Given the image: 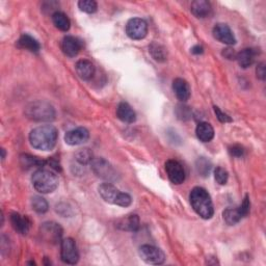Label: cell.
Listing matches in <instances>:
<instances>
[{"label": "cell", "instance_id": "30", "mask_svg": "<svg viewBox=\"0 0 266 266\" xmlns=\"http://www.w3.org/2000/svg\"><path fill=\"white\" fill-rule=\"evenodd\" d=\"M75 159L81 166H86L88 163H90L93 160V153L89 149H81L75 154Z\"/></svg>", "mask_w": 266, "mask_h": 266}, {"label": "cell", "instance_id": "31", "mask_svg": "<svg viewBox=\"0 0 266 266\" xmlns=\"http://www.w3.org/2000/svg\"><path fill=\"white\" fill-rule=\"evenodd\" d=\"M78 6L80 11H83L87 14H94L97 12L98 4L94 0H80L78 2Z\"/></svg>", "mask_w": 266, "mask_h": 266}, {"label": "cell", "instance_id": "12", "mask_svg": "<svg viewBox=\"0 0 266 266\" xmlns=\"http://www.w3.org/2000/svg\"><path fill=\"white\" fill-rule=\"evenodd\" d=\"M89 138V132L85 127H78L76 129L70 130L66 133L65 141L70 146H78L85 144Z\"/></svg>", "mask_w": 266, "mask_h": 266}, {"label": "cell", "instance_id": "23", "mask_svg": "<svg viewBox=\"0 0 266 266\" xmlns=\"http://www.w3.org/2000/svg\"><path fill=\"white\" fill-rule=\"evenodd\" d=\"M256 54L257 53H256V51L254 49L247 48V49H243L242 51H240L239 53H237L236 59H237L238 64L241 68L247 69L254 64Z\"/></svg>", "mask_w": 266, "mask_h": 266}, {"label": "cell", "instance_id": "38", "mask_svg": "<svg viewBox=\"0 0 266 266\" xmlns=\"http://www.w3.org/2000/svg\"><path fill=\"white\" fill-rule=\"evenodd\" d=\"M1 153H2L1 158H2V160H4V158H5V150L4 149H1Z\"/></svg>", "mask_w": 266, "mask_h": 266}, {"label": "cell", "instance_id": "15", "mask_svg": "<svg viewBox=\"0 0 266 266\" xmlns=\"http://www.w3.org/2000/svg\"><path fill=\"white\" fill-rule=\"evenodd\" d=\"M75 70L77 75L83 80H90L95 75V67L88 59H80L76 63Z\"/></svg>", "mask_w": 266, "mask_h": 266}, {"label": "cell", "instance_id": "11", "mask_svg": "<svg viewBox=\"0 0 266 266\" xmlns=\"http://www.w3.org/2000/svg\"><path fill=\"white\" fill-rule=\"evenodd\" d=\"M166 172L170 181L176 185L183 183L185 180V172H184L181 163L177 160L170 159L166 162Z\"/></svg>", "mask_w": 266, "mask_h": 266}, {"label": "cell", "instance_id": "22", "mask_svg": "<svg viewBox=\"0 0 266 266\" xmlns=\"http://www.w3.org/2000/svg\"><path fill=\"white\" fill-rule=\"evenodd\" d=\"M196 133L197 137L203 142H208L214 137V129L207 122L199 123L196 129Z\"/></svg>", "mask_w": 266, "mask_h": 266}, {"label": "cell", "instance_id": "20", "mask_svg": "<svg viewBox=\"0 0 266 266\" xmlns=\"http://www.w3.org/2000/svg\"><path fill=\"white\" fill-rule=\"evenodd\" d=\"M117 226L121 230L136 232L139 229V218L136 214H131V216H127L119 220Z\"/></svg>", "mask_w": 266, "mask_h": 266}, {"label": "cell", "instance_id": "33", "mask_svg": "<svg viewBox=\"0 0 266 266\" xmlns=\"http://www.w3.org/2000/svg\"><path fill=\"white\" fill-rule=\"evenodd\" d=\"M229 153L232 157L240 158L244 155V149L239 145H234L229 148Z\"/></svg>", "mask_w": 266, "mask_h": 266}, {"label": "cell", "instance_id": "29", "mask_svg": "<svg viewBox=\"0 0 266 266\" xmlns=\"http://www.w3.org/2000/svg\"><path fill=\"white\" fill-rule=\"evenodd\" d=\"M32 207L37 213H40V214L47 212L49 208L48 202L44 198L39 197V196H36L32 199Z\"/></svg>", "mask_w": 266, "mask_h": 266}, {"label": "cell", "instance_id": "35", "mask_svg": "<svg viewBox=\"0 0 266 266\" xmlns=\"http://www.w3.org/2000/svg\"><path fill=\"white\" fill-rule=\"evenodd\" d=\"M256 74H257V78H259L261 80H265L266 73H265V64L264 63H260L257 66V69H256Z\"/></svg>", "mask_w": 266, "mask_h": 266}, {"label": "cell", "instance_id": "24", "mask_svg": "<svg viewBox=\"0 0 266 266\" xmlns=\"http://www.w3.org/2000/svg\"><path fill=\"white\" fill-rule=\"evenodd\" d=\"M20 163H21V166L28 170L32 168H37V167H43L45 165H47L46 160H42L39 159L38 157H35L33 155L29 154H22L20 156Z\"/></svg>", "mask_w": 266, "mask_h": 266}, {"label": "cell", "instance_id": "19", "mask_svg": "<svg viewBox=\"0 0 266 266\" xmlns=\"http://www.w3.org/2000/svg\"><path fill=\"white\" fill-rule=\"evenodd\" d=\"M117 116L124 123H134L136 120L135 111L126 102H121L119 104L117 108Z\"/></svg>", "mask_w": 266, "mask_h": 266}, {"label": "cell", "instance_id": "10", "mask_svg": "<svg viewBox=\"0 0 266 266\" xmlns=\"http://www.w3.org/2000/svg\"><path fill=\"white\" fill-rule=\"evenodd\" d=\"M126 34L132 40H142L148 34V24L144 19H130L126 25Z\"/></svg>", "mask_w": 266, "mask_h": 266}, {"label": "cell", "instance_id": "1", "mask_svg": "<svg viewBox=\"0 0 266 266\" xmlns=\"http://www.w3.org/2000/svg\"><path fill=\"white\" fill-rule=\"evenodd\" d=\"M58 132L52 125H42L29 133V142L33 148L41 151L52 150L57 141Z\"/></svg>", "mask_w": 266, "mask_h": 266}, {"label": "cell", "instance_id": "32", "mask_svg": "<svg viewBox=\"0 0 266 266\" xmlns=\"http://www.w3.org/2000/svg\"><path fill=\"white\" fill-rule=\"evenodd\" d=\"M214 178H216V181L219 184H221V185H224V184L228 182L229 174L224 169L218 167L216 170H214Z\"/></svg>", "mask_w": 266, "mask_h": 266}, {"label": "cell", "instance_id": "3", "mask_svg": "<svg viewBox=\"0 0 266 266\" xmlns=\"http://www.w3.org/2000/svg\"><path fill=\"white\" fill-rule=\"evenodd\" d=\"M34 188L40 193H51L58 187V177L53 170L39 169L32 177Z\"/></svg>", "mask_w": 266, "mask_h": 266}, {"label": "cell", "instance_id": "8", "mask_svg": "<svg viewBox=\"0 0 266 266\" xmlns=\"http://www.w3.org/2000/svg\"><path fill=\"white\" fill-rule=\"evenodd\" d=\"M60 258L66 264L74 265L79 260V253L74 239L66 238L61 241Z\"/></svg>", "mask_w": 266, "mask_h": 266}, {"label": "cell", "instance_id": "18", "mask_svg": "<svg viewBox=\"0 0 266 266\" xmlns=\"http://www.w3.org/2000/svg\"><path fill=\"white\" fill-rule=\"evenodd\" d=\"M192 15L197 18H206L211 13V4L206 0H196L190 5Z\"/></svg>", "mask_w": 266, "mask_h": 266}, {"label": "cell", "instance_id": "25", "mask_svg": "<svg viewBox=\"0 0 266 266\" xmlns=\"http://www.w3.org/2000/svg\"><path fill=\"white\" fill-rule=\"evenodd\" d=\"M52 22L56 28H58L61 32H68L71 26L70 19L68 16L63 12H55L52 15Z\"/></svg>", "mask_w": 266, "mask_h": 266}, {"label": "cell", "instance_id": "26", "mask_svg": "<svg viewBox=\"0 0 266 266\" xmlns=\"http://www.w3.org/2000/svg\"><path fill=\"white\" fill-rule=\"evenodd\" d=\"M223 221L227 222L229 226H233L240 222L241 219H243V216L241 214L239 208L233 209V208H227L222 213Z\"/></svg>", "mask_w": 266, "mask_h": 266}, {"label": "cell", "instance_id": "14", "mask_svg": "<svg viewBox=\"0 0 266 266\" xmlns=\"http://www.w3.org/2000/svg\"><path fill=\"white\" fill-rule=\"evenodd\" d=\"M83 48V42L73 36H67L61 41V50L65 55L69 57H75Z\"/></svg>", "mask_w": 266, "mask_h": 266}, {"label": "cell", "instance_id": "13", "mask_svg": "<svg viewBox=\"0 0 266 266\" xmlns=\"http://www.w3.org/2000/svg\"><path fill=\"white\" fill-rule=\"evenodd\" d=\"M213 37L216 38L221 43L226 45H234L236 43V39H235L233 32L231 28L223 23H219L213 27Z\"/></svg>", "mask_w": 266, "mask_h": 266}, {"label": "cell", "instance_id": "2", "mask_svg": "<svg viewBox=\"0 0 266 266\" xmlns=\"http://www.w3.org/2000/svg\"><path fill=\"white\" fill-rule=\"evenodd\" d=\"M189 200L191 207L204 220H210L214 214L213 203L208 191L203 187H194L190 194Z\"/></svg>", "mask_w": 266, "mask_h": 266}, {"label": "cell", "instance_id": "9", "mask_svg": "<svg viewBox=\"0 0 266 266\" xmlns=\"http://www.w3.org/2000/svg\"><path fill=\"white\" fill-rule=\"evenodd\" d=\"M40 233L46 242L56 244L60 241L61 236H63V229L58 223L54 222H44L41 226Z\"/></svg>", "mask_w": 266, "mask_h": 266}, {"label": "cell", "instance_id": "7", "mask_svg": "<svg viewBox=\"0 0 266 266\" xmlns=\"http://www.w3.org/2000/svg\"><path fill=\"white\" fill-rule=\"evenodd\" d=\"M139 257L151 265H160L166 261V255L160 249L150 244L141 245L138 250Z\"/></svg>", "mask_w": 266, "mask_h": 266}, {"label": "cell", "instance_id": "5", "mask_svg": "<svg viewBox=\"0 0 266 266\" xmlns=\"http://www.w3.org/2000/svg\"><path fill=\"white\" fill-rule=\"evenodd\" d=\"M98 191L101 198L109 204H114V205L121 207H128L132 203V199L128 193L120 191L110 182L102 183L98 187Z\"/></svg>", "mask_w": 266, "mask_h": 266}, {"label": "cell", "instance_id": "21", "mask_svg": "<svg viewBox=\"0 0 266 266\" xmlns=\"http://www.w3.org/2000/svg\"><path fill=\"white\" fill-rule=\"evenodd\" d=\"M17 44H18L19 48L26 49V50L30 51V52H35V53H38L41 49V45L38 41L35 38H33L32 36L26 35V34L20 37Z\"/></svg>", "mask_w": 266, "mask_h": 266}, {"label": "cell", "instance_id": "17", "mask_svg": "<svg viewBox=\"0 0 266 266\" xmlns=\"http://www.w3.org/2000/svg\"><path fill=\"white\" fill-rule=\"evenodd\" d=\"M173 89L175 91L176 97L182 101L185 102L190 97V88L186 80L182 78H176L173 83Z\"/></svg>", "mask_w": 266, "mask_h": 266}, {"label": "cell", "instance_id": "16", "mask_svg": "<svg viewBox=\"0 0 266 266\" xmlns=\"http://www.w3.org/2000/svg\"><path fill=\"white\" fill-rule=\"evenodd\" d=\"M11 223L14 230L22 235H26L29 232L30 224H32L27 217L21 216L17 212L11 214Z\"/></svg>", "mask_w": 266, "mask_h": 266}, {"label": "cell", "instance_id": "27", "mask_svg": "<svg viewBox=\"0 0 266 266\" xmlns=\"http://www.w3.org/2000/svg\"><path fill=\"white\" fill-rule=\"evenodd\" d=\"M149 52L151 53L152 57L156 61H159V63L167 60V50L160 44L152 43L149 47Z\"/></svg>", "mask_w": 266, "mask_h": 266}, {"label": "cell", "instance_id": "37", "mask_svg": "<svg viewBox=\"0 0 266 266\" xmlns=\"http://www.w3.org/2000/svg\"><path fill=\"white\" fill-rule=\"evenodd\" d=\"M203 52H204V48L202 46H200V45H196V46H193L191 48V53L192 54L199 55V54H202Z\"/></svg>", "mask_w": 266, "mask_h": 266}, {"label": "cell", "instance_id": "6", "mask_svg": "<svg viewBox=\"0 0 266 266\" xmlns=\"http://www.w3.org/2000/svg\"><path fill=\"white\" fill-rule=\"evenodd\" d=\"M91 170L96 175L107 182L117 180V172L104 158H94L90 162Z\"/></svg>", "mask_w": 266, "mask_h": 266}, {"label": "cell", "instance_id": "28", "mask_svg": "<svg viewBox=\"0 0 266 266\" xmlns=\"http://www.w3.org/2000/svg\"><path fill=\"white\" fill-rule=\"evenodd\" d=\"M211 162L206 159L205 157H201L197 160L196 162V168L198 173L203 177H207L209 176L210 171H211Z\"/></svg>", "mask_w": 266, "mask_h": 266}, {"label": "cell", "instance_id": "36", "mask_svg": "<svg viewBox=\"0 0 266 266\" xmlns=\"http://www.w3.org/2000/svg\"><path fill=\"white\" fill-rule=\"evenodd\" d=\"M222 55L228 58V59H236V56H237V53L235 52L234 49H231V48H227V49H223L222 51Z\"/></svg>", "mask_w": 266, "mask_h": 266}, {"label": "cell", "instance_id": "4", "mask_svg": "<svg viewBox=\"0 0 266 266\" xmlns=\"http://www.w3.org/2000/svg\"><path fill=\"white\" fill-rule=\"evenodd\" d=\"M25 116L36 122H51L55 119V109L49 102L37 100L30 102L25 107Z\"/></svg>", "mask_w": 266, "mask_h": 266}, {"label": "cell", "instance_id": "34", "mask_svg": "<svg viewBox=\"0 0 266 266\" xmlns=\"http://www.w3.org/2000/svg\"><path fill=\"white\" fill-rule=\"evenodd\" d=\"M214 112H216L218 119L222 123H230V122H232V119L227 114H223V112L218 106H214Z\"/></svg>", "mask_w": 266, "mask_h": 266}]
</instances>
